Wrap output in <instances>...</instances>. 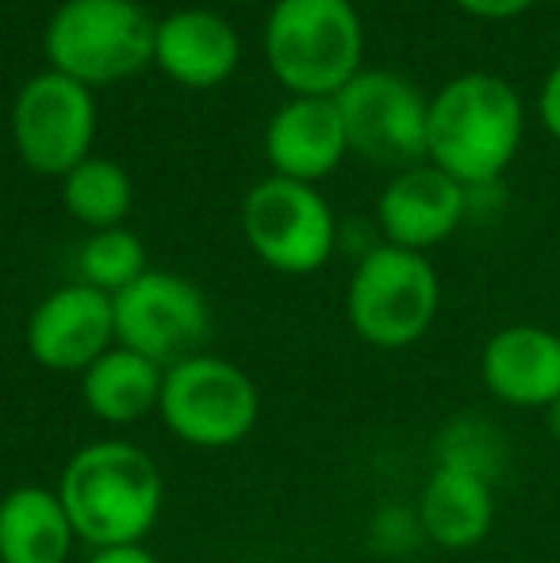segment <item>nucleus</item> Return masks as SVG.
Returning <instances> with one entry per match:
<instances>
[{
    "mask_svg": "<svg viewBox=\"0 0 560 563\" xmlns=\"http://www.w3.org/2000/svg\"><path fill=\"white\" fill-rule=\"evenodd\" d=\"M453 4L476 20H515V15L530 12L538 0H453Z\"/></svg>",
    "mask_w": 560,
    "mask_h": 563,
    "instance_id": "obj_22",
    "label": "nucleus"
},
{
    "mask_svg": "<svg viewBox=\"0 0 560 563\" xmlns=\"http://www.w3.org/2000/svg\"><path fill=\"white\" fill-rule=\"evenodd\" d=\"M262 415L257 384L234 361L196 353L169 364L162 376L157 418L193 449H234L254 433Z\"/></svg>",
    "mask_w": 560,
    "mask_h": 563,
    "instance_id": "obj_6",
    "label": "nucleus"
},
{
    "mask_svg": "<svg viewBox=\"0 0 560 563\" xmlns=\"http://www.w3.org/2000/svg\"><path fill=\"white\" fill-rule=\"evenodd\" d=\"M116 345L112 296L89 284L54 288L28 319V353L51 372L81 376Z\"/></svg>",
    "mask_w": 560,
    "mask_h": 563,
    "instance_id": "obj_11",
    "label": "nucleus"
},
{
    "mask_svg": "<svg viewBox=\"0 0 560 563\" xmlns=\"http://www.w3.org/2000/svg\"><path fill=\"white\" fill-rule=\"evenodd\" d=\"M242 234L262 265L284 276L319 273L338 242V223L330 203L315 185L288 177H270L250 188L242 203Z\"/></svg>",
    "mask_w": 560,
    "mask_h": 563,
    "instance_id": "obj_7",
    "label": "nucleus"
},
{
    "mask_svg": "<svg viewBox=\"0 0 560 563\" xmlns=\"http://www.w3.org/2000/svg\"><path fill=\"white\" fill-rule=\"evenodd\" d=\"M85 563H157L146 544H112V549H92Z\"/></svg>",
    "mask_w": 560,
    "mask_h": 563,
    "instance_id": "obj_24",
    "label": "nucleus"
},
{
    "mask_svg": "<svg viewBox=\"0 0 560 563\" xmlns=\"http://www.w3.org/2000/svg\"><path fill=\"white\" fill-rule=\"evenodd\" d=\"M165 368L135 349L112 345L81 372V402L105 426H135L157 410Z\"/></svg>",
    "mask_w": 560,
    "mask_h": 563,
    "instance_id": "obj_18",
    "label": "nucleus"
},
{
    "mask_svg": "<svg viewBox=\"0 0 560 563\" xmlns=\"http://www.w3.org/2000/svg\"><path fill=\"white\" fill-rule=\"evenodd\" d=\"M342 112L350 154L373 165H411L426 162V115L430 100L396 69H361L334 97Z\"/></svg>",
    "mask_w": 560,
    "mask_h": 563,
    "instance_id": "obj_8",
    "label": "nucleus"
},
{
    "mask_svg": "<svg viewBox=\"0 0 560 563\" xmlns=\"http://www.w3.org/2000/svg\"><path fill=\"white\" fill-rule=\"evenodd\" d=\"M116 345L135 349L146 361L169 364L196 356L211 334V303L193 280L150 268L131 288L112 296Z\"/></svg>",
    "mask_w": 560,
    "mask_h": 563,
    "instance_id": "obj_9",
    "label": "nucleus"
},
{
    "mask_svg": "<svg viewBox=\"0 0 560 563\" xmlns=\"http://www.w3.org/2000/svg\"><path fill=\"white\" fill-rule=\"evenodd\" d=\"M541 415H546V430H549V438H553L557 445H560V399L553 402V407L541 410Z\"/></svg>",
    "mask_w": 560,
    "mask_h": 563,
    "instance_id": "obj_25",
    "label": "nucleus"
},
{
    "mask_svg": "<svg viewBox=\"0 0 560 563\" xmlns=\"http://www.w3.org/2000/svg\"><path fill=\"white\" fill-rule=\"evenodd\" d=\"M538 115H541V126H546V131L560 142V62L546 74V81H541Z\"/></svg>",
    "mask_w": 560,
    "mask_h": 563,
    "instance_id": "obj_23",
    "label": "nucleus"
},
{
    "mask_svg": "<svg viewBox=\"0 0 560 563\" xmlns=\"http://www.w3.org/2000/svg\"><path fill=\"white\" fill-rule=\"evenodd\" d=\"M81 284L105 291V296H120L123 288L150 273L146 265V245L135 230L112 227V230H92V238L81 245Z\"/></svg>",
    "mask_w": 560,
    "mask_h": 563,
    "instance_id": "obj_20",
    "label": "nucleus"
},
{
    "mask_svg": "<svg viewBox=\"0 0 560 563\" xmlns=\"http://www.w3.org/2000/svg\"><path fill=\"white\" fill-rule=\"evenodd\" d=\"M365 27L350 0H277L265 62L292 97H338L361 74Z\"/></svg>",
    "mask_w": 560,
    "mask_h": 563,
    "instance_id": "obj_3",
    "label": "nucleus"
},
{
    "mask_svg": "<svg viewBox=\"0 0 560 563\" xmlns=\"http://www.w3.org/2000/svg\"><path fill=\"white\" fill-rule=\"evenodd\" d=\"M12 139L23 165L43 177H66L85 162L97 139V100L74 77L46 69L20 89L12 108Z\"/></svg>",
    "mask_w": 560,
    "mask_h": 563,
    "instance_id": "obj_10",
    "label": "nucleus"
},
{
    "mask_svg": "<svg viewBox=\"0 0 560 563\" xmlns=\"http://www.w3.org/2000/svg\"><path fill=\"white\" fill-rule=\"evenodd\" d=\"M441 280L430 257L399 245H373L358 261L345 291V319L373 349H407L433 327Z\"/></svg>",
    "mask_w": 560,
    "mask_h": 563,
    "instance_id": "obj_4",
    "label": "nucleus"
},
{
    "mask_svg": "<svg viewBox=\"0 0 560 563\" xmlns=\"http://www.w3.org/2000/svg\"><path fill=\"white\" fill-rule=\"evenodd\" d=\"M242 46L234 27L208 8H180L157 20L154 62L169 81L185 89H216L239 69Z\"/></svg>",
    "mask_w": 560,
    "mask_h": 563,
    "instance_id": "obj_15",
    "label": "nucleus"
},
{
    "mask_svg": "<svg viewBox=\"0 0 560 563\" xmlns=\"http://www.w3.org/2000/svg\"><path fill=\"white\" fill-rule=\"evenodd\" d=\"M438 467H457V472H472L495 483V475L507 467V441L487 418H453L438 433Z\"/></svg>",
    "mask_w": 560,
    "mask_h": 563,
    "instance_id": "obj_21",
    "label": "nucleus"
},
{
    "mask_svg": "<svg viewBox=\"0 0 560 563\" xmlns=\"http://www.w3.org/2000/svg\"><path fill=\"white\" fill-rule=\"evenodd\" d=\"M62 200L77 223L112 230L123 227L135 192H131V177L123 165L108 162V157H85L77 169L62 177Z\"/></svg>",
    "mask_w": 560,
    "mask_h": 563,
    "instance_id": "obj_19",
    "label": "nucleus"
},
{
    "mask_svg": "<svg viewBox=\"0 0 560 563\" xmlns=\"http://www.w3.org/2000/svg\"><path fill=\"white\" fill-rule=\"evenodd\" d=\"M345 154H350V142H345L334 97H296L270 119L265 157L277 169V177L315 185L330 177Z\"/></svg>",
    "mask_w": 560,
    "mask_h": 563,
    "instance_id": "obj_14",
    "label": "nucleus"
},
{
    "mask_svg": "<svg viewBox=\"0 0 560 563\" xmlns=\"http://www.w3.org/2000/svg\"><path fill=\"white\" fill-rule=\"evenodd\" d=\"M77 544L58 490L23 483L0 498V563H66Z\"/></svg>",
    "mask_w": 560,
    "mask_h": 563,
    "instance_id": "obj_17",
    "label": "nucleus"
},
{
    "mask_svg": "<svg viewBox=\"0 0 560 563\" xmlns=\"http://www.w3.org/2000/svg\"><path fill=\"white\" fill-rule=\"evenodd\" d=\"M415 514H419L422 537L438 549H476L495 526V487L472 472L433 467Z\"/></svg>",
    "mask_w": 560,
    "mask_h": 563,
    "instance_id": "obj_16",
    "label": "nucleus"
},
{
    "mask_svg": "<svg viewBox=\"0 0 560 563\" xmlns=\"http://www.w3.org/2000/svg\"><path fill=\"white\" fill-rule=\"evenodd\" d=\"M74 533L89 549L142 544L162 518L165 483L154 456L135 441H89L66 460L58 479Z\"/></svg>",
    "mask_w": 560,
    "mask_h": 563,
    "instance_id": "obj_2",
    "label": "nucleus"
},
{
    "mask_svg": "<svg viewBox=\"0 0 560 563\" xmlns=\"http://www.w3.org/2000/svg\"><path fill=\"white\" fill-rule=\"evenodd\" d=\"M487 395L515 410H546L560 399V334L515 322L487 338L480 353Z\"/></svg>",
    "mask_w": 560,
    "mask_h": 563,
    "instance_id": "obj_13",
    "label": "nucleus"
},
{
    "mask_svg": "<svg viewBox=\"0 0 560 563\" xmlns=\"http://www.w3.org/2000/svg\"><path fill=\"white\" fill-rule=\"evenodd\" d=\"M154 31L135 0H66L46 23L43 46L51 69L97 89L154 62Z\"/></svg>",
    "mask_w": 560,
    "mask_h": 563,
    "instance_id": "obj_5",
    "label": "nucleus"
},
{
    "mask_svg": "<svg viewBox=\"0 0 560 563\" xmlns=\"http://www.w3.org/2000/svg\"><path fill=\"white\" fill-rule=\"evenodd\" d=\"M464 216H469V188L457 185L449 173L430 162L399 169L384 185L381 203H376L384 242L415 253H426L453 238Z\"/></svg>",
    "mask_w": 560,
    "mask_h": 563,
    "instance_id": "obj_12",
    "label": "nucleus"
},
{
    "mask_svg": "<svg viewBox=\"0 0 560 563\" xmlns=\"http://www.w3.org/2000/svg\"><path fill=\"white\" fill-rule=\"evenodd\" d=\"M526 134L515 85L487 69L446 81L426 115V162L464 188H487L507 173Z\"/></svg>",
    "mask_w": 560,
    "mask_h": 563,
    "instance_id": "obj_1",
    "label": "nucleus"
}]
</instances>
